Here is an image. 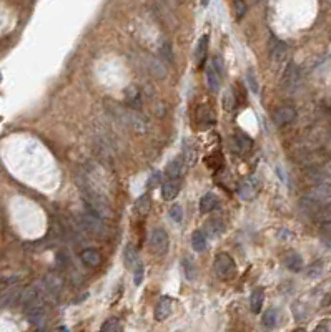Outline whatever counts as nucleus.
Listing matches in <instances>:
<instances>
[{
  "label": "nucleus",
  "mask_w": 331,
  "mask_h": 332,
  "mask_svg": "<svg viewBox=\"0 0 331 332\" xmlns=\"http://www.w3.org/2000/svg\"><path fill=\"white\" fill-rule=\"evenodd\" d=\"M75 181H77V186L80 188V193H82L83 200H85V203L88 204V208H90V211L98 214V216L103 218V220L105 218H110L112 209H110V206H108L107 200H105L102 194H100L98 189L92 184V181L88 180L85 173H83V175H77Z\"/></svg>",
  "instance_id": "f257e3e1"
},
{
  "label": "nucleus",
  "mask_w": 331,
  "mask_h": 332,
  "mask_svg": "<svg viewBox=\"0 0 331 332\" xmlns=\"http://www.w3.org/2000/svg\"><path fill=\"white\" fill-rule=\"evenodd\" d=\"M213 268H215L216 276L221 277V279H232V277H235V274H236L235 261H233L232 256H228V254H225V253L218 254V256L215 258V264H213Z\"/></svg>",
  "instance_id": "f03ea898"
},
{
  "label": "nucleus",
  "mask_w": 331,
  "mask_h": 332,
  "mask_svg": "<svg viewBox=\"0 0 331 332\" xmlns=\"http://www.w3.org/2000/svg\"><path fill=\"white\" fill-rule=\"evenodd\" d=\"M80 226L92 234H105V224H103V218H100L98 214H95L94 211H87L80 214Z\"/></svg>",
  "instance_id": "7ed1b4c3"
},
{
  "label": "nucleus",
  "mask_w": 331,
  "mask_h": 332,
  "mask_svg": "<svg viewBox=\"0 0 331 332\" xmlns=\"http://www.w3.org/2000/svg\"><path fill=\"white\" fill-rule=\"evenodd\" d=\"M150 244L153 251L156 254H167L168 246H170V240H168V234L163 228H155L150 234Z\"/></svg>",
  "instance_id": "20e7f679"
},
{
  "label": "nucleus",
  "mask_w": 331,
  "mask_h": 332,
  "mask_svg": "<svg viewBox=\"0 0 331 332\" xmlns=\"http://www.w3.org/2000/svg\"><path fill=\"white\" fill-rule=\"evenodd\" d=\"M298 83H300V68H298L293 62H290L283 72L281 87H283L286 92H293L294 88L298 87Z\"/></svg>",
  "instance_id": "39448f33"
},
{
  "label": "nucleus",
  "mask_w": 331,
  "mask_h": 332,
  "mask_svg": "<svg viewBox=\"0 0 331 332\" xmlns=\"http://www.w3.org/2000/svg\"><path fill=\"white\" fill-rule=\"evenodd\" d=\"M125 123L138 133H145L148 129L147 118L136 110H125Z\"/></svg>",
  "instance_id": "423d86ee"
},
{
  "label": "nucleus",
  "mask_w": 331,
  "mask_h": 332,
  "mask_svg": "<svg viewBox=\"0 0 331 332\" xmlns=\"http://www.w3.org/2000/svg\"><path fill=\"white\" fill-rule=\"evenodd\" d=\"M256 191H258V180L255 176L245 178V180L240 183V186H238V196L245 201L253 200V198L256 196Z\"/></svg>",
  "instance_id": "0eeeda50"
},
{
  "label": "nucleus",
  "mask_w": 331,
  "mask_h": 332,
  "mask_svg": "<svg viewBox=\"0 0 331 332\" xmlns=\"http://www.w3.org/2000/svg\"><path fill=\"white\" fill-rule=\"evenodd\" d=\"M294 118H296V110L292 107H280L273 113V121L276 127H286L293 123Z\"/></svg>",
  "instance_id": "6e6552de"
},
{
  "label": "nucleus",
  "mask_w": 331,
  "mask_h": 332,
  "mask_svg": "<svg viewBox=\"0 0 331 332\" xmlns=\"http://www.w3.org/2000/svg\"><path fill=\"white\" fill-rule=\"evenodd\" d=\"M288 55V47H286L285 42L278 38H272V43H270V58H272L273 63H280L283 62Z\"/></svg>",
  "instance_id": "1a4fd4ad"
},
{
  "label": "nucleus",
  "mask_w": 331,
  "mask_h": 332,
  "mask_svg": "<svg viewBox=\"0 0 331 332\" xmlns=\"http://www.w3.org/2000/svg\"><path fill=\"white\" fill-rule=\"evenodd\" d=\"M308 196L313 198L314 201H318L320 204L321 203H330V201H331V183L325 181V183L316 184L312 189V193H310Z\"/></svg>",
  "instance_id": "9d476101"
},
{
  "label": "nucleus",
  "mask_w": 331,
  "mask_h": 332,
  "mask_svg": "<svg viewBox=\"0 0 331 332\" xmlns=\"http://www.w3.org/2000/svg\"><path fill=\"white\" fill-rule=\"evenodd\" d=\"M221 78H223V76H221L220 72L216 70V67H215V63H213V60H212V62H208L207 63V82H208L210 90L216 92L218 88H220Z\"/></svg>",
  "instance_id": "9b49d317"
},
{
  "label": "nucleus",
  "mask_w": 331,
  "mask_h": 332,
  "mask_svg": "<svg viewBox=\"0 0 331 332\" xmlns=\"http://www.w3.org/2000/svg\"><path fill=\"white\" fill-rule=\"evenodd\" d=\"M147 65H148V70H150V74L155 76V78H165V76H167V65L161 62V58L150 56Z\"/></svg>",
  "instance_id": "f8f14e48"
},
{
  "label": "nucleus",
  "mask_w": 331,
  "mask_h": 332,
  "mask_svg": "<svg viewBox=\"0 0 331 332\" xmlns=\"http://www.w3.org/2000/svg\"><path fill=\"white\" fill-rule=\"evenodd\" d=\"M170 314H172V299L161 297L155 307V319L156 321H165L167 317H170Z\"/></svg>",
  "instance_id": "ddd939ff"
},
{
  "label": "nucleus",
  "mask_w": 331,
  "mask_h": 332,
  "mask_svg": "<svg viewBox=\"0 0 331 332\" xmlns=\"http://www.w3.org/2000/svg\"><path fill=\"white\" fill-rule=\"evenodd\" d=\"M180 193V183L178 180H170L167 181V183L163 184V188H161V198H163L165 201H172L176 198V194Z\"/></svg>",
  "instance_id": "4468645a"
},
{
  "label": "nucleus",
  "mask_w": 331,
  "mask_h": 332,
  "mask_svg": "<svg viewBox=\"0 0 331 332\" xmlns=\"http://www.w3.org/2000/svg\"><path fill=\"white\" fill-rule=\"evenodd\" d=\"M43 284H45V289L50 293L52 295H58L62 293V287H63V282L62 279L58 276H54V274H48L45 277V281H43Z\"/></svg>",
  "instance_id": "2eb2a0df"
},
{
  "label": "nucleus",
  "mask_w": 331,
  "mask_h": 332,
  "mask_svg": "<svg viewBox=\"0 0 331 332\" xmlns=\"http://www.w3.org/2000/svg\"><path fill=\"white\" fill-rule=\"evenodd\" d=\"M123 262L128 269H135L138 266V254L133 244H127V248L123 251Z\"/></svg>",
  "instance_id": "dca6fc26"
},
{
  "label": "nucleus",
  "mask_w": 331,
  "mask_h": 332,
  "mask_svg": "<svg viewBox=\"0 0 331 332\" xmlns=\"http://www.w3.org/2000/svg\"><path fill=\"white\" fill-rule=\"evenodd\" d=\"M263 301H265V291L261 287H256L252 293V297H250V307H252L253 314L260 313L261 307H263Z\"/></svg>",
  "instance_id": "f3484780"
},
{
  "label": "nucleus",
  "mask_w": 331,
  "mask_h": 332,
  "mask_svg": "<svg viewBox=\"0 0 331 332\" xmlns=\"http://www.w3.org/2000/svg\"><path fill=\"white\" fill-rule=\"evenodd\" d=\"M80 258H82L83 264L88 266V268H97V266L102 262V256H100L95 249H85L82 254H80Z\"/></svg>",
  "instance_id": "a211bd4d"
},
{
  "label": "nucleus",
  "mask_w": 331,
  "mask_h": 332,
  "mask_svg": "<svg viewBox=\"0 0 331 332\" xmlns=\"http://www.w3.org/2000/svg\"><path fill=\"white\" fill-rule=\"evenodd\" d=\"M160 58H161V62L167 65V67H172V65L175 63V56H173V48H172V43L168 42V40L161 42V45H160Z\"/></svg>",
  "instance_id": "6ab92c4d"
},
{
  "label": "nucleus",
  "mask_w": 331,
  "mask_h": 332,
  "mask_svg": "<svg viewBox=\"0 0 331 332\" xmlns=\"http://www.w3.org/2000/svg\"><path fill=\"white\" fill-rule=\"evenodd\" d=\"M233 141H235V147L240 149L241 153H246L250 151L253 147V141L252 138H250L248 135H245L243 131H236L235 133V138H233Z\"/></svg>",
  "instance_id": "aec40b11"
},
{
  "label": "nucleus",
  "mask_w": 331,
  "mask_h": 332,
  "mask_svg": "<svg viewBox=\"0 0 331 332\" xmlns=\"http://www.w3.org/2000/svg\"><path fill=\"white\" fill-rule=\"evenodd\" d=\"M125 100H127V103H130L132 107H136L140 108L142 107V93L136 87H128L127 90H125Z\"/></svg>",
  "instance_id": "412c9836"
},
{
  "label": "nucleus",
  "mask_w": 331,
  "mask_h": 332,
  "mask_svg": "<svg viewBox=\"0 0 331 332\" xmlns=\"http://www.w3.org/2000/svg\"><path fill=\"white\" fill-rule=\"evenodd\" d=\"M225 231V226L223 222L220 220H210L207 222V226H205V234H208L210 238H218L221 236Z\"/></svg>",
  "instance_id": "4be33fe9"
},
{
  "label": "nucleus",
  "mask_w": 331,
  "mask_h": 332,
  "mask_svg": "<svg viewBox=\"0 0 331 332\" xmlns=\"http://www.w3.org/2000/svg\"><path fill=\"white\" fill-rule=\"evenodd\" d=\"M165 173H167V176L170 180H178L181 173H183V163H181V160H172L167 165V168H165Z\"/></svg>",
  "instance_id": "5701e85b"
},
{
  "label": "nucleus",
  "mask_w": 331,
  "mask_h": 332,
  "mask_svg": "<svg viewBox=\"0 0 331 332\" xmlns=\"http://www.w3.org/2000/svg\"><path fill=\"white\" fill-rule=\"evenodd\" d=\"M285 264H286V268H288L290 271H293V273H298V271H301V268H303V259H301L300 254L288 253L285 256Z\"/></svg>",
  "instance_id": "b1692460"
},
{
  "label": "nucleus",
  "mask_w": 331,
  "mask_h": 332,
  "mask_svg": "<svg viewBox=\"0 0 331 332\" xmlns=\"http://www.w3.org/2000/svg\"><path fill=\"white\" fill-rule=\"evenodd\" d=\"M150 206H152L150 196H148V194H142V196L136 200L135 209H136V213H138L140 216H147V214L150 213Z\"/></svg>",
  "instance_id": "393cba45"
},
{
  "label": "nucleus",
  "mask_w": 331,
  "mask_h": 332,
  "mask_svg": "<svg viewBox=\"0 0 331 332\" xmlns=\"http://www.w3.org/2000/svg\"><path fill=\"white\" fill-rule=\"evenodd\" d=\"M207 50H208V37L205 35V37L200 38L198 45H196V50H195V60L198 65L203 63L205 56H207Z\"/></svg>",
  "instance_id": "a878e982"
},
{
  "label": "nucleus",
  "mask_w": 331,
  "mask_h": 332,
  "mask_svg": "<svg viewBox=\"0 0 331 332\" xmlns=\"http://www.w3.org/2000/svg\"><path fill=\"white\" fill-rule=\"evenodd\" d=\"M216 206V196L213 193H207L200 200V211L201 213H210Z\"/></svg>",
  "instance_id": "bb28decb"
},
{
  "label": "nucleus",
  "mask_w": 331,
  "mask_h": 332,
  "mask_svg": "<svg viewBox=\"0 0 331 332\" xmlns=\"http://www.w3.org/2000/svg\"><path fill=\"white\" fill-rule=\"evenodd\" d=\"M192 246L196 253H203L205 248H207V240H205V234L201 231H195L192 234Z\"/></svg>",
  "instance_id": "cd10ccee"
},
{
  "label": "nucleus",
  "mask_w": 331,
  "mask_h": 332,
  "mask_svg": "<svg viewBox=\"0 0 331 332\" xmlns=\"http://www.w3.org/2000/svg\"><path fill=\"white\" fill-rule=\"evenodd\" d=\"M278 324V311L276 309H268L263 315V326L266 329H273L274 326Z\"/></svg>",
  "instance_id": "c85d7f7f"
},
{
  "label": "nucleus",
  "mask_w": 331,
  "mask_h": 332,
  "mask_svg": "<svg viewBox=\"0 0 331 332\" xmlns=\"http://www.w3.org/2000/svg\"><path fill=\"white\" fill-rule=\"evenodd\" d=\"M120 329H122L120 321L117 317H112L103 322V326L100 327V332H120Z\"/></svg>",
  "instance_id": "c756f323"
},
{
  "label": "nucleus",
  "mask_w": 331,
  "mask_h": 332,
  "mask_svg": "<svg viewBox=\"0 0 331 332\" xmlns=\"http://www.w3.org/2000/svg\"><path fill=\"white\" fill-rule=\"evenodd\" d=\"M293 314H294V319H296V321H303V319H306V315H308V311H306L305 304L296 302V304H293Z\"/></svg>",
  "instance_id": "7c9ffc66"
},
{
  "label": "nucleus",
  "mask_w": 331,
  "mask_h": 332,
  "mask_svg": "<svg viewBox=\"0 0 331 332\" xmlns=\"http://www.w3.org/2000/svg\"><path fill=\"white\" fill-rule=\"evenodd\" d=\"M223 103H225V110H228V111L236 107V98H235V93H233V90H228L227 93H225Z\"/></svg>",
  "instance_id": "2f4dec72"
},
{
  "label": "nucleus",
  "mask_w": 331,
  "mask_h": 332,
  "mask_svg": "<svg viewBox=\"0 0 331 332\" xmlns=\"http://www.w3.org/2000/svg\"><path fill=\"white\" fill-rule=\"evenodd\" d=\"M233 9H235L236 18H243V15L246 14V2L245 0H233Z\"/></svg>",
  "instance_id": "473e14b6"
},
{
  "label": "nucleus",
  "mask_w": 331,
  "mask_h": 332,
  "mask_svg": "<svg viewBox=\"0 0 331 332\" xmlns=\"http://www.w3.org/2000/svg\"><path fill=\"white\" fill-rule=\"evenodd\" d=\"M321 273H323V262L316 261L314 264L310 266L308 271H306V276H308V277H318V276H321Z\"/></svg>",
  "instance_id": "72a5a7b5"
},
{
  "label": "nucleus",
  "mask_w": 331,
  "mask_h": 332,
  "mask_svg": "<svg viewBox=\"0 0 331 332\" xmlns=\"http://www.w3.org/2000/svg\"><path fill=\"white\" fill-rule=\"evenodd\" d=\"M183 268H185V274H187V279L193 281V279L196 277V269H195V266H193V262L188 261V259H185V261H183Z\"/></svg>",
  "instance_id": "f704fd0d"
},
{
  "label": "nucleus",
  "mask_w": 331,
  "mask_h": 332,
  "mask_svg": "<svg viewBox=\"0 0 331 332\" xmlns=\"http://www.w3.org/2000/svg\"><path fill=\"white\" fill-rule=\"evenodd\" d=\"M246 82H248L250 90H252L253 93L260 92L258 90V82H256V76H255V74H253V70H248V74H246Z\"/></svg>",
  "instance_id": "c9c22d12"
},
{
  "label": "nucleus",
  "mask_w": 331,
  "mask_h": 332,
  "mask_svg": "<svg viewBox=\"0 0 331 332\" xmlns=\"http://www.w3.org/2000/svg\"><path fill=\"white\" fill-rule=\"evenodd\" d=\"M170 218L175 222H181V221H183V209H181L178 204L173 206V208L170 209Z\"/></svg>",
  "instance_id": "e433bc0d"
},
{
  "label": "nucleus",
  "mask_w": 331,
  "mask_h": 332,
  "mask_svg": "<svg viewBox=\"0 0 331 332\" xmlns=\"http://www.w3.org/2000/svg\"><path fill=\"white\" fill-rule=\"evenodd\" d=\"M143 274H145L143 264H142V262H138V266L135 268V277H133V282H135V286H140V284H142Z\"/></svg>",
  "instance_id": "4c0bfd02"
},
{
  "label": "nucleus",
  "mask_w": 331,
  "mask_h": 332,
  "mask_svg": "<svg viewBox=\"0 0 331 332\" xmlns=\"http://www.w3.org/2000/svg\"><path fill=\"white\" fill-rule=\"evenodd\" d=\"M160 181H161L160 173H153V175L148 178V188H156V186L160 184Z\"/></svg>",
  "instance_id": "58836bf2"
},
{
  "label": "nucleus",
  "mask_w": 331,
  "mask_h": 332,
  "mask_svg": "<svg viewBox=\"0 0 331 332\" xmlns=\"http://www.w3.org/2000/svg\"><path fill=\"white\" fill-rule=\"evenodd\" d=\"M325 175H326V176H328V178H330V180H331V161H330V163H328V165H326V166H325Z\"/></svg>",
  "instance_id": "ea45409f"
},
{
  "label": "nucleus",
  "mask_w": 331,
  "mask_h": 332,
  "mask_svg": "<svg viewBox=\"0 0 331 332\" xmlns=\"http://www.w3.org/2000/svg\"><path fill=\"white\" fill-rule=\"evenodd\" d=\"M313 332H328V331H326V326H325V324H321V326H318Z\"/></svg>",
  "instance_id": "a19ab883"
},
{
  "label": "nucleus",
  "mask_w": 331,
  "mask_h": 332,
  "mask_svg": "<svg viewBox=\"0 0 331 332\" xmlns=\"http://www.w3.org/2000/svg\"><path fill=\"white\" fill-rule=\"evenodd\" d=\"M253 2H255V3H263L265 0H253Z\"/></svg>",
  "instance_id": "79ce46f5"
},
{
  "label": "nucleus",
  "mask_w": 331,
  "mask_h": 332,
  "mask_svg": "<svg viewBox=\"0 0 331 332\" xmlns=\"http://www.w3.org/2000/svg\"><path fill=\"white\" fill-rule=\"evenodd\" d=\"M58 332H68L67 329H65V327H60V331Z\"/></svg>",
  "instance_id": "37998d69"
},
{
  "label": "nucleus",
  "mask_w": 331,
  "mask_h": 332,
  "mask_svg": "<svg viewBox=\"0 0 331 332\" xmlns=\"http://www.w3.org/2000/svg\"><path fill=\"white\" fill-rule=\"evenodd\" d=\"M293 332H305V329H294Z\"/></svg>",
  "instance_id": "c03bdc74"
},
{
  "label": "nucleus",
  "mask_w": 331,
  "mask_h": 332,
  "mask_svg": "<svg viewBox=\"0 0 331 332\" xmlns=\"http://www.w3.org/2000/svg\"><path fill=\"white\" fill-rule=\"evenodd\" d=\"M178 2H181V0H178Z\"/></svg>",
  "instance_id": "a18cd8bd"
}]
</instances>
